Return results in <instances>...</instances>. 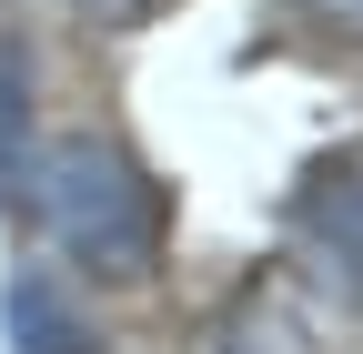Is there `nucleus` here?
Segmentation results:
<instances>
[{
    "label": "nucleus",
    "instance_id": "nucleus-1",
    "mask_svg": "<svg viewBox=\"0 0 363 354\" xmlns=\"http://www.w3.org/2000/svg\"><path fill=\"white\" fill-rule=\"evenodd\" d=\"M30 203H40V223H51V243L81 274H101V284H131V274L162 263V223H172L162 183L111 142V132H61V142L30 162Z\"/></svg>",
    "mask_w": 363,
    "mask_h": 354
},
{
    "label": "nucleus",
    "instance_id": "nucleus-2",
    "mask_svg": "<svg viewBox=\"0 0 363 354\" xmlns=\"http://www.w3.org/2000/svg\"><path fill=\"white\" fill-rule=\"evenodd\" d=\"M293 233H303V253L333 274V294L363 304V152H323V162L293 183Z\"/></svg>",
    "mask_w": 363,
    "mask_h": 354
},
{
    "label": "nucleus",
    "instance_id": "nucleus-3",
    "mask_svg": "<svg viewBox=\"0 0 363 354\" xmlns=\"http://www.w3.org/2000/svg\"><path fill=\"white\" fill-rule=\"evenodd\" d=\"M11 344H21V354H111L101 324H91L51 274H21V284H11Z\"/></svg>",
    "mask_w": 363,
    "mask_h": 354
},
{
    "label": "nucleus",
    "instance_id": "nucleus-4",
    "mask_svg": "<svg viewBox=\"0 0 363 354\" xmlns=\"http://www.w3.org/2000/svg\"><path fill=\"white\" fill-rule=\"evenodd\" d=\"M0 193H30V51L0 41Z\"/></svg>",
    "mask_w": 363,
    "mask_h": 354
},
{
    "label": "nucleus",
    "instance_id": "nucleus-5",
    "mask_svg": "<svg viewBox=\"0 0 363 354\" xmlns=\"http://www.w3.org/2000/svg\"><path fill=\"white\" fill-rule=\"evenodd\" d=\"M71 11H81V21H101V31H131V21H152L162 0H71Z\"/></svg>",
    "mask_w": 363,
    "mask_h": 354
},
{
    "label": "nucleus",
    "instance_id": "nucleus-6",
    "mask_svg": "<svg viewBox=\"0 0 363 354\" xmlns=\"http://www.w3.org/2000/svg\"><path fill=\"white\" fill-rule=\"evenodd\" d=\"M323 21H343V31H363V0H313Z\"/></svg>",
    "mask_w": 363,
    "mask_h": 354
}]
</instances>
